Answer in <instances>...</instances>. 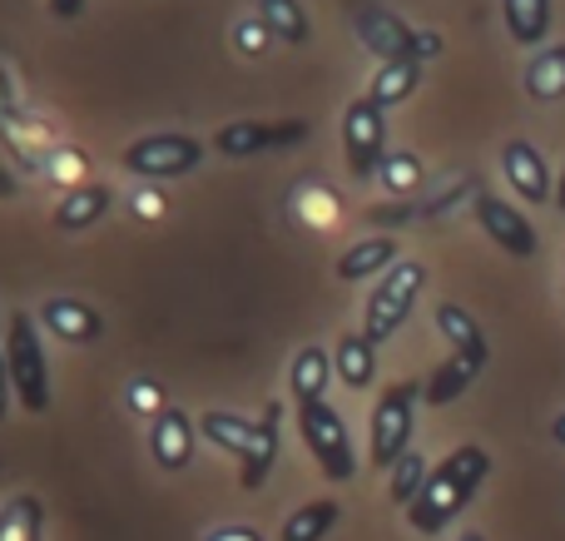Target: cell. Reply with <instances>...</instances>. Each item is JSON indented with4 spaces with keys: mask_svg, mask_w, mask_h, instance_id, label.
I'll return each mask as SVG.
<instances>
[{
    "mask_svg": "<svg viewBox=\"0 0 565 541\" xmlns=\"http://www.w3.org/2000/svg\"><path fill=\"white\" fill-rule=\"evenodd\" d=\"M487 477H491V453L487 447H477V443L451 447V453L427 473L422 497L407 507V527L412 532H422V537L447 532V527L471 507V497L481 492Z\"/></svg>",
    "mask_w": 565,
    "mask_h": 541,
    "instance_id": "cell-1",
    "label": "cell"
},
{
    "mask_svg": "<svg viewBox=\"0 0 565 541\" xmlns=\"http://www.w3.org/2000/svg\"><path fill=\"white\" fill-rule=\"evenodd\" d=\"M199 433H204L214 447H224L228 457H238V487H244V492H258V487L268 482V473H274V463H278L282 407L268 403V413L258 417V423L224 413V407H209V413L199 417Z\"/></svg>",
    "mask_w": 565,
    "mask_h": 541,
    "instance_id": "cell-2",
    "label": "cell"
},
{
    "mask_svg": "<svg viewBox=\"0 0 565 541\" xmlns=\"http://www.w3.org/2000/svg\"><path fill=\"white\" fill-rule=\"evenodd\" d=\"M352 25H358L362 45H367L382 65H392V60H417V65H427V60L441 55V35L412 30L407 20H397L392 10L372 6V0H352Z\"/></svg>",
    "mask_w": 565,
    "mask_h": 541,
    "instance_id": "cell-3",
    "label": "cell"
},
{
    "mask_svg": "<svg viewBox=\"0 0 565 541\" xmlns=\"http://www.w3.org/2000/svg\"><path fill=\"white\" fill-rule=\"evenodd\" d=\"M422 288H427V268H422L417 258H402V264H392L387 274L377 278V288L367 294L362 333H367L372 343L382 348L402 323H407V314L417 308V294H422Z\"/></svg>",
    "mask_w": 565,
    "mask_h": 541,
    "instance_id": "cell-4",
    "label": "cell"
},
{
    "mask_svg": "<svg viewBox=\"0 0 565 541\" xmlns=\"http://www.w3.org/2000/svg\"><path fill=\"white\" fill-rule=\"evenodd\" d=\"M6 363H10V383L25 413H50V363H45V343L40 328L30 323V314H10L6 323Z\"/></svg>",
    "mask_w": 565,
    "mask_h": 541,
    "instance_id": "cell-5",
    "label": "cell"
},
{
    "mask_svg": "<svg viewBox=\"0 0 565 541\" xmlns=\"http://www.w3.org/2000/svg\"><path fill=\"white\" fill-rule=\"evenodd\" d=\"M298 433H302L312 463L322 467L328 482H352V477H358L352 433H348V423H342L338 407H328V397H322V403H302L298 407Z\"/></svg>",
    "mask_w": 565,
    "mask_h": 541,
    "instance_id": "cell-6",
    "label": "cell"
},
{
    "mask_svg": "<svg viewBox=\"0 0 565 541\" xmlns=\"http://www.w3.org/2000/svg\"><path fill=\"white\" fill-rule=\"evenodd\" d=\"M417 403H422V383H392L377 397V407H372V437H367L372 467L392 473L412 453L407 443H412V427H417Z\"/></svg>",
    "mask_w": 565,
    "mask_h": 541,
    "instance_id": "cell-7",
    "label": "cell"
},
{
    "mask_svg": "<svg viewBox=\"0 0 565 541\" xmlns=\"http://www.w3.org/2000/svg\"><path fill=\"white\" fill-rule=\"evenodd\" d=\"M342 155H348V174L352 179H377L387 149V109L372 105L367 95L352 99L342 109Z\"/></svg>",
    "mask_w": 565,
    "mask_h": 541,
    "instance_id": "cell-8",
    "label": "cell"
},
{
    "mask_svg": "<svg viewBox=\"0 0 565 541\" xmlns=\"http://www.w3.org/2000/svg\"><path fill=\"white\" fill-rule=\"evenodd\" d=\"M199 159H204V145H199L194 135H174V129H164V135L135 139L119 165L139 179H179V174H194Z\"/></svg>",
    "mask_w": 565,
    "mask_h": 541,
    "instance_id": "cell-9",
    "label": "cell"
},
{
    "mask_svg": "<svg viewBox=\"0 0 565 541\" xmlns=\"http://www.w3.org/2000/svg\"><path fill=\"white\" fill-rule=\"evenodd\" d=\"M312 129L308 119H238V125H224L214 135V149L228 159H248V155H264V149H292L302 145Z\"/></svg>",
    "mask_w": 565,
    "mask_h": 541,
    "instance_id": "cell-10",
    "label": "cell"
},
{
    "mask_svg": "<svg viewBox=\"0 0 565 541\" xmlns=\"http://www.w3.org/2000/svg\"><path fill=\"white\" fill-rule=\"evenodd\" d=\"M471 214H477L481 234H487L497 248H507L511 258H531V254L541 248V238H536V229H531V219L521 214V209H511L507 199H497V194H477Z\"/></svg>",
    "mask_w": 565,
    "mask_h": 541,
    "instance_id": "cell-11",
    "label": "cell"
},
{
    "mask_svg": "<svg viewBox=\"0 0 565 541\" xmlns=\"http://www.w3.org/2000/svg\"><path fill=\"white\" fill-rule=\"evenodd\" d=\"M149 453H154V463L164 473H184L199 453V423L184 407H164L154 417V427H149Z\"/></svg>",
    "mask_w": 565,
    "mask_h": 541,
    "instance_id": "cell-12",
    "label": "cell"
},
{
    "mask_svg": "<svg viewBox=\"0 0 565 541\" xmlns=\"http://www.w3.org/2000/svg\"><path fill=\"white\" fill-rule=\"evenodd\" d=\"M501 169H507V184L516 189L526 204H551V199H556L546 159H541V149L526 145V139H507V149H501Z\"/></svg>",
    "mask_w": 565,
    "mask_h": 541,
    "instance_id": "cell-13",
    "label": "cell"
},
{
    "mask_svg": "<svg viewBox=\"0 0 565 541\" xmlns=\"http://www.w3.org/2000/svg\"><path fill=\"white\" fill-rule=\"evenodd\" d=\"M40 328H50L60 343H95L105 333V318L79 298H45L40 304Z\"/></svg>",
    "mask_w": 565,
    "mask_h": 541,
    "instance_id": "cell-14",
    "label": "cell"
},
{
    "mask_svg": "<svg viewBox=\"0 0 565 541\" xmlns=\"http://www.w3.org/2000/svg\"><path fill=\"white\" fill-rule=\"evenodd\" d=\"M392 264H402V258H397V238H392V234H372V238L352 244L348 254L338 258V278H342V284H367V278L387 274Z\"/></svg>",
    "mask_w": 565,
    "mask_h": 541,
    "instance_id": "cell-15",
    "label": "cell"
},
{
    "mask_svg": "<svg viewBox=\"0 0 565 541\" xmlns=\"http://www.w3.org/2000/svg\"><path fill=\"white\" fill-rule=\"evenodd\" d=\"M109 204H115V189L109 184H75V189H65V199L55 204V229H89V224H99V219L109 214Z\"/></svg>",
    "mask_w": 565,
    "mask_h": 541,
    "instance_id": "cell-16",
    "label": "cell"
},
{
    "mask_svg": "<svg viewBox=\"0 0 565 541\" xmlns=\"http://www.w3.org/2000/svg\"><path fill=\"white\" fill-rule=\"evenodd\" d=\"M328 378H338V368H332V358L322 353L318 343L298 348L292 353V368H288V388H292V403H322V393H328Z\"/></svg>",
    "mask_w": 565,
    "mask_h": 541,
    "instance_id": "cell-17",
    "label": "cell"
},
{
    "mask_svg": "<svg viewBox=\"0 0 565 541\" xmlns=\"http://www.w3.org/2000/svg\"><path fill=\"white\" fill-rule=\"evenodd\" d=\"M437 328H441V338L451 343V353H457V358H471V363L487 368V358H491L487 333L477 328V318H471L467 308H461V304H441V308H437Z\"/></svg>",
    "mask_w": 565,
    "mask_h": 541,
    "instance_id": "cell-18",
    "label": "cell"
},
{
    "mask_svg": "<svg viewBox=\"0 0 565 541\" xmlns=\"http://www.w3.org/2000/svg\"><path fill=\"white\" fill-rule=\"evenodd\" d=\"M501 15H507V30L516 45L536 50V45H546L556 10H551V0H501Z\"/></svg>",
    "mask_w": 565,
    "mask_h": 541,
    "instance_id": "cell-19",
    "label": "cell"
},
{
    "mask_svg": "<svg viewBox=\"0 0 565 541\" xmlns=\"http://www.w3.org/2000/svg\"><path fill=\"white\" fill-rule=\"evenodd\" d=\"M526 95L536 99V105H556V99H565V45H546L531 55Z\"/></svg>",
    "mask_w": 565,
    "mask_h": 541,
    "instance_id": "cell-20",
    "label": "cell"
},
{
    "mask_svg": "<svg viewBox=\"0 0 565 541\" xmlns=\"http://www.w3.org/2000/svg\"><path fill=\"white\" fill-rule=\"evenodd\" d=\"M332 368H338V378L352 388V393H362V388L377 378V343H372L367 333H348L338 343V358H332Z\"/></svg>",
    "mask_w": 565,
    "mask_h": 541,
    "instance_id": "cell-21",
    "label": "cell"
},
{
    "mask_svg": "<svg viewBox=\"0 0 565 541\" xmlns=\"http://www.w3.org/2000/svg\"><path fill=\"white\" fill-rule=\"evenodd\" d=\"M45 537V507L40 497L15 492L0 502V541H40Z\"/></svg>",
    "mask_w": 565,
    "mask_h": 541,
    "instance_id": "cell-22",
    "label": "cell"
},
{
    "mask_svg": "<svg viewBox=\"0 0 565 541\" xmlns=\"http://www.w3.org/2000/svg\"><path fill=\"white\" fill-rule=\"evenodd\" d=\"M477 378H481V363H471V358H457V353H451L447 363H441L437 373L427 378L422 397H427V407H447V403H457V397L467 393Z\"/></svg>",
    "mask_w": 565,
    "mask_h": 541,
    "instance_id": "cell-23",
    "label": "cell"
},
{
    "mask_svg": "<svg viewBox=\"0 0 565 541\" xmlns=\"http://www.w3.org/2000/svg\"><path fill=\"white\" fill-rule=\"evenodd\" d=\"M422 85V65L417 60H392V65H382L377 75H372V89H367V99L372 105H382V109H392V105H402V99H412V89Z\"/></svg>",
    "mask_w": 565,
    "mask_h": 541,
    "instance_id": "cell-24",
    "label": "cell"
},
{
    "mask_svg": "<svg viewBox=\"0 0 565 541\" xmlns=\"http://www.w3.org/2000/svg\"><path fill=\"white\" fill-rule=\"evenodd\" d=\"M258 20L268 25V35L282 40V45H308L312 25H308V10L298 0H258Z\"/></svg>",
    "mask_w": 565,
    "mask_h": 541,
    "instance_id": "cell-25",
    "label": "cell"
},
{
    "mask_svg": "<svg viewBox=\"0 0 565 541\" xmlns=\"http://www.w3.org/2000/svg\"><path fill=\"white\" fill-rule=\"evenodd\" d=\"M338 517H342V507L332 502V497H318V502L298 507V512L282 522V541H322L338 527Z\"/></svg>",
    "mask_w": 565,
    "mask_h": 541,
    "instance_id": "cell-26",
    "label": "cell"
},
{
    "mask_svg": "<svg viewBox=\"0 0 565 541\" xmlns=\"http://www.w3.org/2000/svg\"><path fill=\"white\" fill-rule=\"evenodd\" d=\"M422 487H427V463H422L417 453H407L397 467L387 473V497L397 507H412L422 497Z\"/></svg>",
    "mask_w": 565,
    "mask_h": 541,
    "instance_id": "cell-27",
    "label": "cell"
},
{
    "mask_svg": "<svg viewBox=\"0 0 565 541\" xmlns=\"http://www.w3.org/2000/svg\"><path fill=\"white\" fill-rule=\"evenodd\" d=\"M382 184L392 189V194H407V189L422 184V159L407 155V149H392L387 159H382Z\"/></svg>",
    "mask_w": 565,
    "mask_h": 541,
    "instance_id": "cell-28",
    "label": "cell"
},
{
    "mask_svg": "<svg viewBox=\"0 0 565 541\" xmlns=\"http://www.w3.org/2000/svg\"><path fill=\"white\" fill-rule=\"evenodd\" d=\"M129 403H135V413H145V417H159L164 413V393H159V383H129Z\"/></svg>",
    "mask_w": 565,
    "mask_h": 541,
    "instance_id": "cell-29",
    "label": "cell"
},
{
    "mask_svg": "<svg viewBox=\"0 0 565 541\" xmlns=\"http://www.w3.org/2000/svg\"><path fill=\"white\" fill-rule=\"evenodd\" d=\"M234 35H238V45H244L248 50V55H258V50H268V40H274V35H268V25H264V20H244V25H238L234 30Z\"/></svg>",
    "mask_w": 565,
    "mask_h": 541,
    "instance_id": "cell-30",
    "label": "cell"
},
{
    "mask_svg": "<svg viewBox=\"0 0 565 541\" xmlns=\"http://www.w3.org/2000/svg\"><path fill=\"white\" fill-rule=\"evenodd\" d=\"M412 219H422V204H382V209H372V224L377 229H392V224H412Z\"/></svg>",
    "mask_w": 565,
    "mask_h": 541,
    "instance_id": "cell-31",
    "label": "cell"
},
{
    "mask_svg": "<svg viewBox=\"0 0 565 541\" xmlns=\"http://www.w3.org/2000/svg\"><path fill=\"white\" fill-rule=\"evenodd\" d=\"M10 397H15V383H10V363H6V348H0V423L10 413Z\"/></svg>",
    "mask_w": 565,
    "mask_h": 541,
    "instance_id": "cell-32",
    "label": "cell"
},
{
    "mask_svg": "<svg viewBox=\"0 0 565 541\" xmlns=\"http://www.w3.org/2000/svg\"><path fill=\"white\" fill-rule=\"evenodd\" d=\"M204 541H264V537H258L254 527H214Z\"/></svg>",
    "mask_w": 565,
    "mask_h": 541,
    "instance_id": "cell-33",
    "label": "cell"
},
{
    "mask_svg": "<svg viewBox=\"0 0 565 541\" xmlns=\"http://www.w3.org/2000/svg\"><path fill=\"white\" fill-rule=\"evenodd\" d=\"M135 214L139 219H159V214H164V199H159V194H139L135 199Z\"/></svg>",
    "mask_w": 565,
    "mask_h": 541,
    "instance_id": "cell-34",
    "label": "cell"
},
{
    "mask_svg": "<svg viewBox=\"0 0 565 541\" xmlns=\"http://www.w3.org/2000/svg\"><path fill=\"white\" fill-rule=\"evenodd\" d=\"M50 10H55L60 20H79L85 15V0H50Z\"/></svg>",
    "mask_w": 565,
    "mask_h": 541,
    "instance_id": "cell-35",
    "label": "cell"
},
{
    "mask_svg": "<svg viewBox=\"0 0 565 541\" xmlns=\"http://www.w3.org/2000/svg\"><path fill=\"white\" fill-rule=\"evenodd\" d=\"M20 194V184H15V174H10L6 165H0V199H15Z\"/></svg>",
    "mask_w": 565,
    "mask_h": 541,
    "instance_id": "cell-36",
    "label": "cell"
},
{
    "mask_svg": "<svg viewBox=\"0 0 565 541\" xmlns=\"http://www.w3.org/2000/svg\"><path fill=\"white\" fill-rule=\"evenodd\" d=\"M551 437H556V447H565V413L551 423Z\"/></svg>",
    "mask_w": 565,
    "mask_h": 541,
    "instance_id": "cell-37",
    "label": "cell"
},
{
    "mask_svg": "<svg viewBox=\"0 0 565 541\" xmlns=\"http://www.w3.org/2000/svg\"><path fill=\"white\" fill-rule=\"evenodd\" d=\"M556 204L565 209V169H561V184H556Z\"/></svg>",
    "mask_w": 565,
    "mask_h": 541,
    "instance_id": "cell-38",
    "label": "cell"
},
{
    "mask_svg": "<svg viewBox=\"0 0 565 541\" xmlns=\"http://www.w3.org/2000/svg\"><path fill=\"white\" fill-rule=\"evenodd\" d=\"M457 541H487V537H481V532H461Z\"/></svg>",
    "mask_w": 565,
    "mask_h": 541,
    "instance_id": "cell-39",
    "label": "cell"
},
{
    "mask_svg": "<svg viewBox=\"0 0 565 541\" xmlns=\"http://www.w3.org/2000/svg\"><path fill=\"white\" fill-rule=\"evenodd\" d=\"M6 323H10V318H0V338H6Z\"/></svg>",
    "mask_w": 565,
    "mask_h": 541,
    "instance_id": "cell-40",
    "label": "cell"
}]
</instances>
